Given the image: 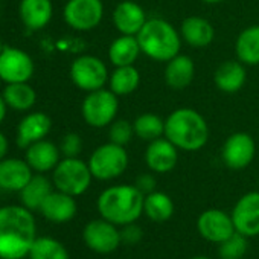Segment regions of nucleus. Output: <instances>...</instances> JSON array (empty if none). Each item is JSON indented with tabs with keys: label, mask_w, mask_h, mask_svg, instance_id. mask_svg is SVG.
Listing matches in <instances>:
<instances>
[{
	"label": "nucleus",
	"mask_w": 259,
	"mask_h": 259,
	"mask_svg": "<svg viewBox=\"0 0 259 259\" xmlns=\"http://www.w3.org/2000/svg\"><path fill=\"white\" fill-rule=\"evenodd\" d=\"M35 239V218L28 207L23 204L0 207V259L29 256Z\"/></svg>",
	"instance_id": "nucleus-1"
},
{
	"label": "nucleus",
	"mask_w": 259,
	"mask_h": 259,
	"mask_svg": "<svg viewBox=\"0 0 259 259\" xmlns=\"http://www.w3.org/2000/svg\"><path fill=\"white\" fill-rule=\"evenodd\" d=\"M144 198L145 195L135 185H114L99 194L96 207L102 218L122 227L142 217Z\"/></svg>",
	"instance_id": "nucleus-2"
},
{
	"label": "nucleus",
	"mask_w": 259,
	"mask_h": 259,
	"mask_svg": "<svg viewBox=\"0 0 259 259\" xmlns=\"http://www.w3.org/2000/svg\"><path fill=\"white\" fill-rule=\"evenodd\" d=\"M209 133L206 119L194 108H177L165 119L163 136L186 153L204 148L209 142Z\"/></svg>",
	"instance_id": "nucleus-3"
},
{
	"label": "nucleus",
	"mask_w": 259,
	"mask_h": 259,
	"mask_svg": "<svg viewBox=\"0 0 259 259\" xmlns=\"http://www.w3.org/2000/svg\"><path fill=\"white\" fill-rule=\"evenodd\" d=\"M136 37L142 54L154 61L168 63L177 57L182 49L180 32L163 19H148Z\"/></svg>",
	"instance_id": "nucleus-4"
},
{
	"label": "nucleus",
	"mask_w": 259,
	"mask_h": 259,
	"mask_svg": "<svg viewBox=\"0 0 259 259\" xmlns=\"http://www.w3.org/2000/svg\"><path fill=\"white\" fill-rule=\"evenodd\" d=\"M128 162L130 159L125 147L116 145L113 142H107L98 147L92 153L87 163L93 179L101 182H108L120 177L126 171Z\"/></svg>",
	"instance_id": "nucleus-5"
},
{
	"label": "nucleus",
	"mask_w": 259,
	"mask_h": 259,
	"mask_svg": "<svg viewBox=\"0 0 259 259\" xmlns=\"http://www.w3.org/2000/svg\"><path fill=\"white\" fill-rule=\"evenodd\" d=\"M92 171L89 163L78 157H64L54 169V186L72 197L82 195L92 185Z\"/></svg>",
	"instance_id": "nucleus-6"
},
{
	"label": "nucleus",
	"mask_w": 259,
	"mask_h": 259,
	"mask_svg": "<svg viewBox=\"0 0 259 259\" xmlns=\"http://www.w3.org/2000/svg\"><path fill=\"white\" fill-rule=\"evenodd\" d=\"M119 101L110 89H99L87 93L82 101L81 113L87 125L93 128L108 126L117 114Z\"/></svg>",
	"instance_id": "nucleus-7"
},
{
	"label": "nucleus",
	"mask_w": 259,
	"mask_h": 259,
	"mask_svg": "<svg viewBox=\"0 0 259 259\" xmlns=\"http://www.w3.org/2000/svg\"><path fill=\"white\" fill-rule=\"evenodd\" d=\"M70 78L78 89L90 93L104 89L110 75L105 63L101 58L93 55H81L73 60L70 66Z\"/></svg>",
	"instance_id": "nucleus-8"
},
{
	"label": "nucleus",
	"mask_w": 259,
	"mask_h": 259,
	"mask_svg": "<svg viewBox=\"0 0 259 259\" xmlns=\"http://www.w3.org/2000/svg\"><path fill=\"white\" fill-rule=\"evenodd\" d=\"M84 244L98 254H110L122 244L119 226L107 221L105 218L92 220L82 229Z\"/></svg>",
	"instance_id": "nucleus-9"
},
{
	"label": "nucleus",
	"mask_w": 259,
	"mask_h": 259,
	"mask_svg": "<svg viewBox=\"0 0 259 259\" xmlns=\"http://www.w3.org/2000/svg\"><path fill=\"white\" fill-rule=\"evenodd\" d=\"M64 22L75 31H92L102 22L104 5L101 0H69L63 11Z\"/></svg>",
	"instance_id": "nucleus-10"
},
{
	"label": "nucleus",
	"mask_w": 259,
	"mask_h": 259,
	"mask_svg": "<svg viewBox=\"0 0 259 259\" xmlns=\"http://www.w3.org/2000/svg\"><path fill=\"white\" fill-rule=\"evenodd\" d=\"M34 75V61L29 54L17 48H5L0 54V78L7 84L28 82Z\"/></svg>",
	"instance_id": "nucleus-11"
},
{
	"label": "nucleus",
	"mask_w": 259,
	"mask_h": 259,
	"mask_svg": "<svg viewBox=\"0 0 259 259\" xmlns=\"http://www.w3.org/2000/svg\"><path fill=\"white\" fill-rule=\"evenodd\" d=\"M256 154V144L254 139L248 133H233L230 135L223 148H221V159L224 165L233 171H239L247 168Z\"/></svg>",
	"instance_id": "nucleus-12"
},
{
	"label": "nucleus",
	"mask_w": 259,
	"mask_h": 259,
	"mask_svg": "<svg viewBox=\"0 0 259 259\" xmlns=\"http://www.w3.org/2000/svg\"><path fill=\"white\" fill-rule=\"evenodd\" d=\"M197 230L201 238L213 244H221L236 232L232 215L221 209H207L201 212L197 220Z\"/></svg>",
	"instance_id": "nucleus-13"
},
{
	"label": "nucleus",
	"mask_w": 259,
	"mask_h": 259,
	"mask_svg": "<svg viewBox=\"0 0 259 259\" xmlns=\"http://www.w3.org/2000/svg\"><path fill=\"white\" fill-rule=\"evenodd\" d=\"M232 220L236 232L247 238L259 235V192L244 194L232 209Z\"/></svg>",
	"instance_id": "nucleus-14"
},
{
	"label": "nucleus",
	"mask_w": 259,
	"mask_h": 259,
	"mask_svg": "<svg viewBox=\"0 0 259 259\" xmlns=\"http://www.w3.org/2000/svg\"><path fill=\"white\" fill-rule=\"evenodd\" d=\"M179 162V148L165 136L150 142L145 150V163L150 171L157 174L171 172Z\"/></svg>",
	"instance_id": "nucleus-15"
},
{
	"label": "nucleus",
	"mask_w": 259,
	"mask_h": 259,
	"mask_svg": "<svg viewBox=\"0 0 259 259\" xmlns=\"http://www.w3.org/2000/svg\"><path fill=\"white\" fill-rule=\"evenodd\" d=\"M147 20L144 8L133 0H123L113 11V25L122 35H138Z\"/></svg>",
	"instance_id": "nucleus-16"
},
{
	"label": "nucleus",
	"mask_w": 259,
	"mask_h": 259,
	"mask_svg": "<svg viewBox=\"0 0 259 259\" xmlns=\"http://www.w3.org/2000/svg\"><path fill=\"white\" fill-rule=\"evenodd\" d=\"M40 212L43 213L46 220L57 223V224H63L75 218L78 212V206H76L75 197L57 189V191H52L48 195V198L43 201Z\"/></svg>",
	"instance_id": "nucleus-17"
},
{
	"label": "nucleus",
	"mask_w": 259,
	"mask_h": 259,
	"mask_svg": "<svg viewBox=\"0 0 259 259\" xmlns=\"http://www.w3.org/2000/svg\"><path fill=\"white\" fill-rule=\"evenodd\" d=\"M52 120L45 113H29L22 119L17 126V145L20 148H28L29 145L43 141L51 132Z\"/></svg>",
	"instance_id": "nucleus-18"
},
{
	"label": "nucleus",
	"mask_w": 259,
	"mask_h": 259,
	"mask_svg": "<svg viewBox=\"0 0 259 259\" xmlns=\"http://www.w3.org/2000/svg\"><path fill=\"white\" fill-rule=\"evenodd\" d=\"M32 179V168L26 160L4 159L0 160V189L2 191H22Z\"/></svg>",
	"instance_id": "nucleus-19"
},
{
	"label": "nucleus",
	"mask_w": 259,
	"mask_h": 259,
	"mask_svg": "<svg viewBox=\"0 0 259 259\" xmlns=\"http://www.w3.org/2000/svg\"><path fill=\"white\" fill-rule=\"evenodd\" d=\"M60 148L49 141H38L26 148V162L37 172L54 171L60 163Z\"/></svg>",
	"instance_id": "nucleus-20"
},
{
	"label": "nucleus",
	"mask_w": 259,
	"mask_h": 259,
	"mask_svg": "<svg viewBox=\"0 0 259 259\" xmlns=\"http://www.w3.org/2000/svg\"><path fill=\"white\" fill-rule=\"evenodd\" d=\"M180 35L182 40L192 48H206L213 41L215 29L209 20L198 16H191L182 22Z\"/></svg>",
	"instance_id": "nucleus-21"
},
{
	"label": "nucleus",
	"mask_w": 259,
	"mask_h": 259,
	"mask_svg": "<svg viewBox=\"0 0 259 259\" xmlns=\"http://www.w3.org/2000/svg\"><path fill=\"white\" fill-rule=\"evenodd\" d=\"M195 76L194 60L188 55L179 54L166 63L165 67V82L172 90H183L191 85Z\"/></svg>",
	"instance_id": "nucleus-22"
},
{
	"label": "nucleus",
	"mask_w": 259,
	"mask_h": 259,
	"mask_svg": "<svg viewBox=\"0 0 259 259\" xmlns=\"http://www.w3.org/2000/svg\"><path fill=\"white\" fill-rule=\"evenodd\" d=\"M247 81L245 66L241 61H224L218 66L213 73V82L218 90L224 93H236L239 92Z\"/></svg>",
	"instance_id": "nucleus-23"
},
{
	"label": "nucleus",
	"mask_w": 259,
	"mask_h": 259,
	"mask_svg": "<svg viewBox=\"0 0 259 259\" xmlns=\"http://www.w3.org/2000/svg\"><path fill=\"white\" fill-rule=\"evenodd\" d=\"M19 14L26 28L38 31L51 22L54 7L51 0H22Z\"/></svg>",
	"instance_id": "nucleus-24"
},
{
	"label": "nucleus",
	"mask_w": 259,
	"mask_h": 259,
	"mask_svg": "<svg viewBox=\"0 0 259 259\" xmlns=\"http://www.w3.org/2000/svg\"><path fill=\"white\" fill-rule=\"evenodd\" d=\"M142 54L136 35H119L108 48V60L114 67L133 66Z\"/></svg>",
	"instance_id": "nucleus-25"
},
{
	"label": "nucleus",
	"mask_w": 259,
	"mask_h": 259,
	"mask_svg": "<svg viewBox=\"0 0 259 259\" xmlns=\"http://www.w3.org/2000/svg\"><path fill=\"white\" fill-rule=\"evenodd\" d=\"M235 52L244 66L259 64V25H251L238 35Z\"/></svg>",
	"instance_id": "nucleus-26"
},
{
	"label": "nucleus",
	"mask_w": 259,
	"mask_h": 259,
	"mask_svg": "<svg viewBox=\"0 0 259 259\" xmlns=\"http://www.w3.org/2000/svg\"><path fill=\"white\" fill-rule=\"evenodd\" d=\"M174 210L176 206L172 198L162 191L147 194L144 198V213L154 223H165L171 220Z\"/></svg>",
	"instance_id": "nucleus-27"
},
{
	"label": "nucleus",
	"mask_w": 259,
	"mask_h": 259,
	"mask_svg": "<svg viewBox=\"0 0 259 259\" xmlns=\"http://www.w3.org/2000/svg\"><path fill=\"white\" fill-rule=\"evenodd\" d=\"M52 192V183L45 176H32L26 186L20 191V200L25 207L29 210H40L43 201Z\"/></svg>",
	"instance_id": "nucleus-28"
},
{
	"label": "nucleus",
	"mask_w": 259,
	"mask_h": 259,
	"mask_svg": "<svg viewBox=\"0 0 259 259\" xmlns=\"http://www.w3.org/2000/svg\"><path fill=\"white\" fill-rule=\"evenodd\" d=\"M141 82V73L133 66L116 67L108 78V89L117 96H126L136 92Z\"/></svg>",
	"instance_id": "nucleus-29"
},
{
	"label": "nucleus",
	"mask_w": 259,
	"mask_h": 259,
	"mask_svg": "<svg viewBox=\"0 0 259 259\" xmlns=\"http://www.w3.org/2000/svg\"><path fill=\"white\" fill-rule=\"evenodd\" d=\"M2 96H4L7 105L17 111H26V110L32 108L37 101V93L28 82L7 84Z\"/></svg>",
	"instance_id": "nucleus-30"
},
{
	"label": "nucleus",
	"mask_w": 259,
	"mask_h": 259,
	"mask_svg": "<svg viewBox=\"0 0 259 259\" xmlns=\"http://www.w3.org/2000/svg\"><path fill=\"white\" fill-rule=\"evenodd\" d=\"M133 126H135V135L147 142H153L162 138L165 133V120L154 113L139 114L133 120Z\"/></svg>",
	"instance_id": "nucleus-31"
},
{
	"label": "nucleus",
	"mask_w": 259,
	"mask_h": 259,
	"mask_svg": "<svg viewBox=\"0 0 259 259\" xmlns=\"http://www.w3.org/2000/svg\"><path fill=\"white\" fill-rule=\"evenodd\" d=\"M29 259H70L67 248L52 236H37L31 247Z\"/></svg>",
	"instance_id": "nucleus-32"
},
{
	"label": "nucleus",
	"mask_w": 259,
	"mask_h": 259,
	"mask_svg": "<svg viewBox=\"0 0 259 259\" xmlns=\"http://www.w3.org/2000/svg\"><path fill=\"white\" fill-rule=\"evenodd\" d=\"M248 238L239 232H235L226 241L218 244L220 259H242L248 250Z\"/></svg>",
	"instance_id": "nucleus-33"
},
{
	"label": "nucleus",
	"mask_w": 259,
	"mask_h": 259,
	"mask_svg": "<svg viewBox=\"0 0 259 259\" xmlns=\"http://www.w3.org/2000/svg\"><path fill=\"white\" fill-rule=\"evenodd\" d=\"M135 136V126L133 122H130L126 119H114L110 123L108 128V142H113L116 145L125 147L130 144V141Z\"/></svg>",
	"instance_id": "nucleus-34"
},
{
	"label": "nucleus",
	"mask_w": 259,
	"mask_h": 259,
	"mask_svg": "<svg viewBox=\"0 0 259 259\" xmlns=\"http://www.w3.org/2000/svg\"><path fill=\"white\" fill-rule=\"evenodd\" d=\"M60 151L64 154V157H78L82 151V141L79 135L76 133H67L60 145Z\"/></svg>",
	"instance_id": "nucleus-35"
},
{
	"label": "nucleus",
	"mask_w": 259,
	"mask_h": 259,
	"mask_svg": "<svg viewBox=\"0 0 259 259\" xmlns=\"http://www.w3.org/2000/svg\"><path fill=\"white\" fill-rule=\"evenodd\" d=\"M120 238H122V242L123 244H128V245H135V244H139L144 238V230L141 226H138L136 223H132V224H126V226H122L120 227Z\"/></svg>",
	"instance_id": "nucleus-36"
},
{
	"label": "nucleus",
	"mask_w": 259,
	"mask_h": 259,
	"mask_svg": "<svg viewBox=\"0 0 259 259\" xmlns=\"http://www.w3.org/2000/svg\"><path fill=\"white\" fill-rule=\"evenodd\" d=\"M135 186H136L144 195H147V194H151V192L156 191L157 182H156V177H154L153 174L145 172V174H141V176L136 179Z\"/></svg>",
	"instance_id": "nucleus-37"
},
{
	"label": "nucleus",
	"mask_w": 259,
	"mask_h": 259,
	"mask_svg": "<svg viewBox=\"0 0 259 259\" xmlns=\"http://www.w3.org/2000/svg\"><path fill=\"white\" fill-rule=\"evenodd\" d=\"M8 153V139L4 133H0V160H4Z\"/></svg>",
	"instance_id": "nucleus-38"
},
{
	"label": "nucleus",
	"mask_w": 259,
	"mask_h": 259,
	"mask_svg": "<svg viewBox=\"0 0 259 259\" xmlns=\"http://www.w3.org/2000/svg\"><path fill=\"white\" fill-rule=\"evenodd\" d=\"M7 102H5V99H4V96L0 95V123L4 122V119H5V116H7Z\"/></svg>",
	"instance_id": "nucleus-39"
},
{
	"label": "nucleus",
	"mask_w": 259,
	"mask_h": 259,
	"mask_svg": "<svg viewBox=\"0 0 259 259\" xmlns=\"http://www.w3.org/2000/svg\"><path fill=\"white\" fill-rule=\"evenodd\" d=\"M203 4H207V5H217V4H221L224 0H201Z\"/></svg>",
	"instance_id": "nucleus-40"
},
{
	"label": "nucleus",
	"mask_w": 259,
	"mask_h": 259,
	"mask_svg": "<svg viewBox=\"0 0 259 259\" xmlns=\"http://www.w3.org/2000/svg\"><path fill=\"white\" fill-rule=\"evenodd\" d=\"M191 259H210V257H207V256H194V257H191Z\"/></svg>",
	"instance_id": "nucleus-41"
},
{
	"label": "nucleus",
	"mask_w": 259,
	"mask_h": 259,
	"mask_svg": "<svg viewBox=\"0 0 259 259\" xmlns=\"http://www.w3.org/2000/svg\"><path fill=\"white\" fill-rule=\"evenodd\" d=\"M5 49V46H4V43H2V40H0V54H2V51Z\"/></svg>",
	"instance_id": "nucleus-42"
},
{
	"label": "nucleus",
	"mask_w": 259,
	"mask_h": 259,
	"mask_svg": "<svg viewBox=\"0 0 259 259\" xmlns=\"http://www.w3.org/2000/svg\"><path fill=\"white\" fill-rule=\"evenodd\" d=\"M0 84H2V78H0Z\"/></svg>",
	"instance_id": "nucleus-43"
}]
</instances>
